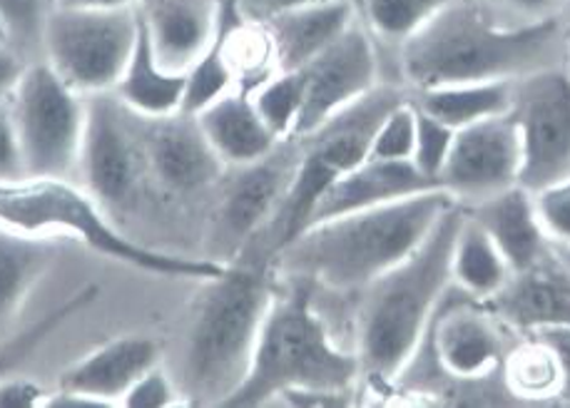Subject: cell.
Instances as JSON below:
<instances>
[{"label":"cell","mask_w":570,"mask_h":408,"mask_svg":"<svg viewBox=\"0 0 570 408\" xmlns=\"http://www.w3.org/2000/svg\"><path fill=\"white\" fill-rule=\"evenodd\" d=\"M509 16L489 0H453L396 48L409 92L453 82L519 80L563 60L566 33L553 18Z\"/></svg>","instance_id":"6da1fadb"},{"label":"cell","mask_w":570,"mask_h":408,"mask_svg":"<svg viewBox=\"0 0 570 408\" xmlns=\"http://www.w3.org/2000/svg\"><path fill=\"white\" fill-rule=\"evenodd\" d=\"M456 205L443 190H429L364 212L324 219L284 245L277 275L307 279L316 289L362 291L424 242L441 215Z\"/></svg>","instance_id":"7a4b0ae2"},{"label":"cell","mask_w":570,"mask_h":408,"mask_svg":"<svg viewBox=\"0 0 570 408\" xmlns=\"http://www.w3.org/2000/svg\"><path fill=\"white\" fill-rule=\"evenodd\" d=\"M463 219L456 202L414 252L364 287L356 319V357L362 379L374 389L394 386L414 359L439 301L451 287V249Z\"/></svg>","instance_id":"3957f363"},{"label":"cell","mask_w":570,"mask_h":408,"mask_svg":"<svg viewBox=\"0 0 570 408\" xmlns=\"http://www.w3.org/2000/svg\"><path fill=\"white\" fill-rule=\"evenodd\" d=\"M287 279L274 289L247 376L222 406H264L287 391H356L362 381L358 357L332 339L314 307L316 287L307 279Z\"/></svg>","instance_id":"277c9868"},{"label":"cell","mask_w":570,"mask_h":408,"mask_svg":"<svg viewBox=\"0 0 570 408\" xmlns=\"http://www.w3.org/2000/svg\"><path fill=\"white\" fill-rule=\"evenodd\" d=\"M267 257L235 261L205 279L187 334L185 376L195 404L222 406L247 376L264 314L274 297Z\"/></svg>","instance_id":"5b68a950"},{"label":"cell","mask_w":570,"mask_h":408,"mask_svg":"<svg viewBox=\"0 0 570 408\" xmlns=\"http://www.w3.org/2000/svg\"><path fill=\"white\" fill-rule=\"evenodd\" d=\"M0 227L23 235H72L112 261L173 279H213L227 265L217 259L177 257L122 235L88 190L60 177H23L0 182Z\"/></svg>","instance_id":"8992f818"},{"label":"cell","mask_w":570,"mask_h":408,"mask_svg":"<svg viewBox=\"0 0 570 408\" xmlns=\"http://www.w3.org/2000/svg\"><path fill=\"white\" fill-rule=\"evenodd\" d=\"M140 28V10H76L50 8L43 26L46 62L80 92H112L128 66Z\"/></svg>","instance_id":"52a82bcc"},{"label":"cell","mask_w":570,"mask_h":408,"mask_svg":"<svg viewBox=\"0 0 570 408\" xmlns=\"http://www.w3.org/2000/svg\"><path fill=\"white\" fill-rule=\"evenodd\" d=\"M23 152L26 177L70 175L80 165L86 102L46 60L28 66L8 102Z\"/></svg>","instance_id":"ba28073f"},{"label":"cell","mask_w":570,"mask_h":408,"mask_svg":"<svg viewBox=\"0 0 570 408\" xmlns=\"http://www.w3.org/2000/svg\"><path fill=\"white\" fill-rule=\"evenodd\" d=\"M509 334L513 331L485 301L451 285L419 347L429 351V357L421 351L414 357L429 359V369L443 374V379L453 386L451 396H456V391L485 386L491 376L501 374L505 354L511 349Z\"/></svg>","instance_id":"9c48e42d"},{"label":"cell","mask_w":570,"mask_h":408,"mask_svg":"<svg viewBox=\"0 0 570 408\" xmlns=\"http://www.w3.org/2000/svg\"><path fill=\"white\" fill-rule=\"evenodd\" d=\"M511 120L521 140V185L543 190L570 175V68L566 60L513 80Z\"/></svg>","instance_id":"30bf717a"},{"label":"cell","mask_w":570,"mask_h":408,"mask_svg":"<svg viewBox=\"0 0 570 408\" xmlns=\"http://www.w3.org/2000/svg\"><path fill=\"white\" fill-rule=\"evenodd\" d=\"M297 165L299 140L289 138L262 160L232 167L235 175L222 185L215 222V245L222 257L235 259L267 232L289 192Z\"/></svg>","instance_id":"8fae6325"},{"label":"cell","mask_w":570,"mask_h":408,"mask_svg":"<svg viewBox=\"0 0 570 408\" xmlns=\"http://www.w3.org/2000/svg\"><path fill=\"white\" fill-rule=\"evenodd\" d=\"M132 112L112 96H90L86 105L78 170L86 190L102 205H125L147 170L142 132L132 125Z\"/></svg>","instance_id":"7c38bea8"},{"label":"cell","mask_w":570,"mask_h":408,"mask_svg":"<svg viewBox=\"0 0 570 408\" xmlns=\"http://www.w3.org/2000/svg\"><path fill=\"white\" fill-rule=\"evenodd\" d=\"M521 140L511 115H495L456 130L439 187L461 207L521 185Z\"/></svg>","instance_id":"4fadbf2b"},{"label":"cell","mask_w":570,"mask_h":408,"mask_svg":"<svg viewBox=\"0 0 570 408\" xmlns=\"http://www.w3.org/2000/svg\"><path fill=\"white\" fill-rule=\"evenodd\" d=\"M304 72V105L294 138H307L344 105L379 86V56L374 36L356 20L346 33L314 58Z\"/></svg>","instance_id":"5bb4252c"},{"label":"cell","mask_w":570,"mask_h":408,"mask_svg":"<svg viewBox=\"0 0 570 408\" xmlns=\"http://www.w3.org/2000/svg\"><path fill=\"white\" fill-rule=\"evenodd\" d=\"M142 148L150 172L165 190L189 195L217 185L227 172L195 115L142 118Z\"/></svg>","instance_id":"9a60e30c"},{"label":"cell","mask_w":570,"mask_h":408,"mask_svg":"<svg viewBox=\"0 0 570 408\" xmlns=\"http://www.w3.org/2000/svg\"><path fill=\"white\" fill-rule=\"evenodd\" d=\"M485 305L515 337H533L570 324V261L553 252L533 267L511 271V277Z\"/></svg>","instance_id":"2e32d148"},{"label":"cell","mask_w":570,"mask_h":408,"mask_svg":"<svg viewBox=\"0 0 570 408\" xmlns=\"http://www.w3.org/2000/svg\"><path fill=\"white\" fill-rule=\"evenodd\" d=\"M429 190H441V187L434 180H429L411 160L392 162L368 157V160L356 165L354 170L344 172L342 177H336V180L326 187L324 195L316 200L312 209L307 227L324 222V219L364 212V209L409 200V197Z\"/></svg>","instance_id":"e0dca14e"},{"label":"cell","mask_w":570,"mask_h":408,"mask_svg":"<svg viewBox=\"0 0 570 408\" xmlns=\"http://www.w3.org/2000/svg\"><path fill=\"white\" fill-rule=\"evenodd\" d=\"M157 364H160V344L155 339L118 337L68 366L60 374L58 389L115 406L122 401L130 386Z\"/></svg>","instance_id":"ac0fdd59"},{"label":"cell","mask_w":570,"mask_h":408,"mask_svg":"<svg viewBox=\"0 0 570 408\" xmlns=\"http://www.w3.org/2000/svg\"><path fill=\"white\" fill-rule=\"evenodd\" d=\"M358 18L354 0H324L307 8L292 10L264 23L274 68L302 70L314 58L334 46Z\"/></svg>","instance_id":"d6986e66"},{"label":"cell","mask_w":570,"mask_h":408,"mask_svg":"<svg viewBox=\"0 0 570 408\" xmlns=\"http://www.w3.org/2000/svg\"><path fill=\"white\" fill-rule=\"evenodd\" d=\"M485 229L513 271L533 267L553 252L535 209V195L523 185H513L499 195L463 207Z\"/></svg>","instance_id":"ffe728a7"},{"label":"cell","mask_w":570,"mask_h":408,"mask_svg":"<svg viewBox=\"0 0 570 408\" xmlns=\"http://www.w3.org/2000/svg\"><path fill=\"white\" fill-rule=\"evenodd\" d=\"M140 10L157 60L173 72H187L219 23V0H140Z\"/></svg>","instance_id":"44dd1931"},{"label":"cell","mask_w":570,"mask_h":408,"mask_svg":"<svg viewBox=\"0 0 570 408\" xmlns=\"http://www.w3.org/2000/svg\"><path fill=\"white\" fill-rule=\"evenodd\" d=\"M195 118L227 170L262 160L282 142L262 120L252 90L245 86L232 88Z\"/></svg>","instance_id":"7402d4cb"},{"label":"cell","mask_w":570,"mask_h":408,"mask_svg":"<svg viewBox=\"0 0 570 408\" xmlns=\"http://www.w3.org/2000/svg\"><path fill=\"white\" fill-rule=\"evenodd\" d=\"M137 10H140V6H137ZM185 86V72L167 70L157 60L150 30H147L140 10V28H137L135 48L118 86L112 90L115 98L130 112L140 115V118H167V115L183 112Z\"/></svg>","instance_id":"603a6c76"},{"label":"cell","mask_w":570,"mask_h":408,"mask_svg":"<svg viewBox=\"0 0 570 408\" xmlns=\"http://www.w3.org/2000/svg\"><path fill=\"white\" fill-rule=\"evenodd\" d=\"M50 259L43 237L0 227V339L13 334L30 295L50 269Z\"/></svg>","instance_id":"cb8c5ba5"},{"label":"cell","mask_w":570,"mask_h":408,"mask_svg":"<svg viewBox=\"0 0 570 408\" xmlns=\"http://www.w3.org/2000/svg\"><path fill=\"white\" fill-rule=\"evenodd\" d=\"M511 96L513 80L453 82V86L409 92L411 102L421 112L446 122L453 130H461L485 118H495V115H505L511 110Z\"/></svg>","instance_id":"d4e9b609"},{"label":"cell","mask_w":570,"mask_h":408,"mask_svg":"<svg viewBox=\"0 0 570 408\" xmlns=\"http://www.w3.org/2000/svg\"><path fill=\"white\" fill-rule=\"evenodd\" d=\"M511 265L495 247L485 229L463 209L456 239L451 249V285L469 297L489 301L511 277Z\"/></svg>","instance_id":"484cf974"},{"label":"cell","mask_w":570,"mask_h":408,"mask_svg":"<svg viewBox=\"0 0 570 408\" xmlns=\"http://www.w3.org/2000/svg\"><path fill=\"white\" fill-rule=\"evenodd\" d=\"M237 0H219V23L209 46L203 50L193 66L187 68L185 78V100L183 112L197 115L205 110L209 102L225 96L232 88H237V72L232 66V36H235L237 26L242 23Z\"/></svg>","instance_id":"4316f807"},{"label":"cell","mask_w":570,"mask_h":408,"mask_svg":"<svg viewBox=\"0 0 570 408\" xmlns=\"http://www.w3.org/2000/svg\"><path fill=\"white\" fill-rule=\"evenodd\" d=\"M505 391L519 404L563 401L566 376L551 344L541 337H523L511 344L501 366Z\"/></svg>","instance_id":"83f0119b"},{"label":"cell","mask_w":570,"mask_h":408,"mask_svg":"<svg viewBox=\"0 0 570 408\" xmlns=\"http://www.w3.org/2000/svg\"><path fill=\"white\" fill-rule=\"evenodd\" d=\"M100 295V287L88 285L82 287L76 295H70L60 307L48 311L46 317H40L33 327H28L18 334H10V337L0 339V379L16 374V369L23 364L28 357H33L40 344H46L52 334H56L62 324L76 317L82 309H88L95 299Z\"/></svg>","instance_id":"f1b7e54d"},{"label":"cell","mask_w":570,"mask_h":408,"mask_svg":"<svg viewBox=\"0 0 570 408\" xmlns=\"http://www.w3.org/2000/svg\"><path fill=\"white\" fill-rule=\"evenodd\" d=\"M453 0H362L358 18L368 33L396 48Z\"/></svg>","instance_id":"f546056e"},{"label":"cell","mask_w":570,"mask_h":408,"mask_svg":"<svg viewBox=\"0 0 570 408\" xmlns=\"http://www.w3.org/2000/svg\"><path fill=\"white\" fill-rule=\"evenodd\" d=\"M262 120L279 140L294 138L302 105H304V72L302 70H277L252 90Z\"/></svg>","instance_id":"4dcf8cb0"},{"label":"cell","mask_w":570,"mask_h":408,"mask_svg":"<svg viewBox=\"0 0 570 408\" xmlns=\"http://www.w3.org/2000/svg\"><path fill=\"white\" fill-rule=\"evenodd\" d=\"M414 145H416V108L414 102H411V98H406L386 115L382 125H379L368 157H374V160L404 162L414 157Z\"/></svg>","instance_id":"1f68e13d"},{"label":"cell","mask_w":570,"mask_h":408,"mask_svg":"<svg viewBox=\"0 0 570 408\" xmlns=\"http://www.w3.org/2000/svg\"><path fill=\"white\" fill-rule=\"evenodd\" d=\"M453 138H456V130L416 108V145H414V157H411V162H414L419 170L436 185H439L443 165L449 160Z\"/></svg>","instance_id":"d6a6232c"},{"label":"cell","mask_w":570,"mask_h":408,"mask_svg":"<svg viewBox=\"0 0 570 408\" xmlns=\"http://www.w3.org/2000/svg\"><path fill=\"white\" fill-rule=\"evenodd\" d=\"M50 8L52 0H0V23L8 30L10 46L40 43Z\"/></svg>","instance_id":"836d02e7"},{"label":"cell","mask_w":570,"mask_h":408,"mask_svg":"<svg viewBox=\"0 0 570 408\" xmlns=\"http://www.w3.org/2000/svg\"><path fill=\"white\" fill-rule=\"evenodd\" d=\"M533 195L538 217H541L548 239L556 247L570 249V175Z\"/></svg>","instance_id":"e575fe53"},{"label":"cell","mask_w":570,"mask_h":408,"mask_svg":"<svg viewBox=\"0 0 570 408\" xmlns=\"http://www.w3.org/2000/svg\"><path fill=\"white\" fill-rule=\"evenodd\" d=\"M120 404L128 408H167L177 404V389L170 376L157 364L130 386Z\"/></svg>","instance_id":"d590c367"},{"label":"cell","mask_w":570,"mask_h":408,"mask_svg":"<svg viewBox=\"0 0 570 408\" xmlns=\"http://www.w3.org/2000/svg\"><path fill=\"white\" fill-rule=\"evenodd\" d=\"M26 177L23 152L8 102L0 105V182H16Z\"/></svg>","instance_id":"8d00e7d4"},{"label":"cell","mask_w":570,"mask_h":408,"mask_svg":"<svg viewBox=\"0 0 570 408\" xmlns=\"http://www.w3.org/2000/svg\"><path fill=\"white\" fill-rule=\"evenodd\" d=\"M46 389L33 379L10 374L0 379V408H40L46 401Z\"/></svg>","instance_id":"74e56055"},{"label":"cell","mask_w":570,"mask_h":408,"mask_svg":"<svg viewBox=\"0 0 570 408\" xmlns=\"http://www.w3.org/2000/svg\"><path fill=\"white\" fill-rule=\"evenodd\" d=\"M314 3H324V0H237L239 16L245 18V23L264 26L267 20L292 13V10L307 8Z\"/></svg>","instance_id":"f35d334b"},{"label":"cell","mask_w":570,"mask_h":408,"mask_svg":"<svg viewBox=\"0 0 570 408\" xmlns=\"http://www.w3.org/2000/svg\"><path fill=\"white\" fill-rule=\"evenodd\" d=\"M489 3L513 18L535 20L558 16V10L563 8L566 0H489Z\"/></svg>","instance_id":"ab89813d"},{"label":"cell","mask_w":570,"mask_h":408,"mask_svg":"<svg viewBox=\"0 0 570 408\" xmlns=\"http://www.w3.org/2000/svg\"><path fill=\"white\" fill-rule=\"evenodd\" d=\"M26 62L13 46H0V105L10 102L26 72Z\"/></svg>","instance_id":"60d3db41"},{"label":"cell","mask_w":570,"mask_h":408,"mask_svg":"<svg viewBox=\"0 0 570 408\" xmlns=\"http://www.w3.org/2000/svg\"><path fill=\"white\" fill-rule=\"evenodd\" d=\"M533 337L546 339L553 347V351L558 354V361H561L563 376H566L563 401H570V324H568V327H558V329H548V331H541V334H533Z\"/></svg>","instance_id":"b9f144b4"},{"label":"cell","mask_w":570,"mask_h":408,"mask_svg":"<svg viewBox=\"0 0 570 408\" xmlns=\"http://www.w3.org/2000/svg\"><path fill=\"white\" fill-rule=\"evenodd\" d=\"M56 8H76V10H115V8H135L140 0H52Z\"/></svg>","instance_id":"7bdbcfd3"},{"label":"cell","mask_w":570,"mask_h":408,"mask_svg":"<svg viewBox=\"0 0 570 408\" xmlns=\"http://www.w3.org/2000/svg\"><path fill=\"white\" fill-rule=\"evenodd\" d=\"M563 60H566V66L570 68V30H566V43H563Z\"/></svg>","instance_id":"ee69618b"},{"label":"cell","mask_w":570,"mask_h":408,"mask_svg":"<svg viewBox=\"0 0 570 408\" xmlns=\"http://www.w3.org/2000/svg\"><path fill=\"white\" fill-rule=\"evenodd\" d=\"M0 46H10L8 30H6V26H3V23H0Z\"/></svg>","instance_id":"f6af8a7d"},{"label":"cell","mask_w":570,"mask_h":408,"mask_svg":"<svg viewBox=\"0 0 570 408\" xmlns=\"http://www.w3.org/2000/svg\"><path fill=\"white\" fill-rule=\"evenodd\" d=\"M558 249H561V252L568 257V261H570V249L568 247H558Z\"/></svg>","instance_id":"bcb514c9"},{"label":"cell","mask_w":570,"mask_h":408,"mask_svg":"<svg viewBox=\"0 0 570 408\" xmlns=\"http://www.w3.org/2000/svg\"><path fill=\"white\" fill-rule=\"evenodd\" d=\"M354 6H356V10H358V6H362V0H354Z\"/></svg>","instance_id":"7dc6e473"}]
</instances>
